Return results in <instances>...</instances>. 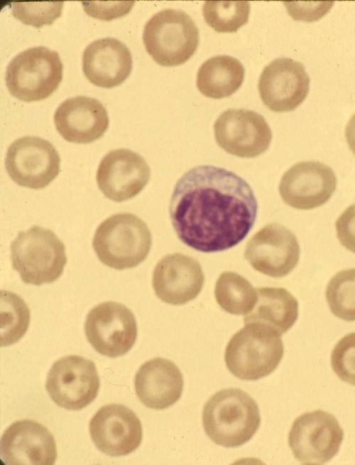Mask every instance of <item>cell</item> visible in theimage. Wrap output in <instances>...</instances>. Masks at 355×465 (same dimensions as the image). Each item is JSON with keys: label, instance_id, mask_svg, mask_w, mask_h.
<instances>
[{"label": "cell", "instance_id": "obj_14", "mask_svg": "<svg viewBox=\"0 0 355 465\" xmlns=\"http://www.w3.org/2000/svg\"><path fill=\"white\" fill-rule=\"evenodd\" d=\"M258 88L263 103L270 110L289 112L298 107L307 96L310 77L301 62L279 58L264 67Z\"/></svg>", "mask_w": 355, "mask_h": 465}, {"label": "cell", "instance_id": "obj_25", "mask_svg": "<svg viewBox=\"0 0 355 465\" xmlns=\"http://www.w3.org/2000/svg\"><path fill=\"white\" fill-rule=\"evenodd\" d=\"M217 304L232 314H248L257 300V290L237 273L226 271L218 278L214 288Z\"/></svg>", "mask_w": 355, "mask_h": 465}, {"label": "cell", "instance_id": "obj_9", "mask_svg": "<svg viewBox=\"0 0 355 465\" xmlns=\"http://www.w3.org/2000/svg\"><path fill=\"white\" fill-rule=\"evenodd\" d=\"M84 329L91 346L100 354L110 358L129 351L138 334L133 313L124 305L114 301L102 302L90 310Z\"/></svg>", "mask_w": 355, "mask_h": 465}, {"label": "cell", "instance_id": "obj_8", "mask_svg": "<svg viewBox=\"0 0 355 465\" xmlns=\"http://www.w3.org/2000/svg\"><path fill=\"white\" fill-rule=\"evenodd\" d=\"M344 431L337 418L321 410L302 414L293 422L288 444L295 458L305 465L324 464L337 454Z\"/></svg>", "mask_w": 355, "mask_h": 465}, {"label": "cell", "instance_id": "obj_11", "mask_svg": "<svg viewBox=\"0 0 355 465\" xmlns=\"http://www.w3.org/2000/svg\"><path fill=\"white\" fill-rule=\"evenodd\" d=\"M5 168L17 185L33 190L47 187L60 170V155L48 141L26 136L8 148Z\"/></svg>", "mask_w": 355, "mask_h": 465}, {"label": "cell", "instance_id": "obj_26", "mask_svg": "<svg viewBox=\"0 0 355 465\" xmlns=\"http://www.w3.org/2000/svg\"><path fill=\"white\" fill-rule=\"evenodd\" d=\"M30 310L25 301L10 291H1V346L17 342L30 324Z\"/></svg>", "mask_w": 355, "mask_h": 465}, {"label": "cell", "instance_id": "obj_5", "mask_svg": "<svg viewBox=\"0 0 355 465\" xmlns=\"http://www.w3.org/2000/svg\"><path fill=\"white\" fill-rule=\"evenodd\" d=\"M10 250L12 267L26 284L53 283L67 263L64 244L53 231L36 225L18 232Z\"/></svg>", "mask_w": 355, "mask_h": 465}, {"label": "cell", "instance_id": "obj_24", "mask_svg": "<svg viewBox=\"0 0 355 465\" xmlns=\"http://www.w3.org/2000/svg\"><path fill=\"white\" fill-rule=\"evenodd\" d=\"M244 76L245 69L239 60L226 55H216L200 65L197 87L207 97L226 98L241 87Z\"/></svg>", "mask_w": 355, "mask_h": 465}, {"label": "cell", "instance_id": "obj_21", "mask_svg": "<svg viewBox=\"0 0 355 465\" xmlns=\"http://www.w3.org/2000/svg\"><path fill=\"white\" fill-rule=\"evenodd\" d=\"M132 65L129 49L114 38L92 41L82 55L84 76L99 87L111 88L122 84L129 76Z\"/></svg>", "mask_w": 355, "mask_h": 465}, {"label": "cell", "instance_id": "obj_32", "mask_svg": "<svg viewBox=\"0 0 355 465\" xmlns=\"http://www.w3.org/2000/svg\"><path fill=\"white\" fill-rule=\"evenodd\" d=\"M335 229L340 244L355 253V204L348 207L338 217Z\"/></svg>", "mask_w": 355, "mask_h": 465}, {"label": "cell", "instance_id": "obj_13", "mask_svg": "<svg viewBox=\"0 0 355 465\" xmlns=\"http://www.w3.org/2000/svg\"><path fill=\"white\" fill-rule=\"evenodd\" d=\"M300 253L295 235L282 224L271 223L249 239L244 258L256 270L272 278H282L296 267Z\"/></svg>", "mask_w": 355, "mask_h": 465}, {"label": "cell", "instance_id": "obj_1", "mask_svg": "<svg viewBox=\"0 0 355 465\" xmlns=\"http://www.w3.org/2000/svg\"><path fill=\"white\" fill-rule=\"evenodd\" d=\"M258 203L241 177L222 168L199 165L176 182L169 205L179 239L204 253L229 249L254 225Z\"/></svg>", "mask_w": 355, "mask_h": 465}, {"label": "cell", "instance_id": "obj_10", "mask_svg": "<svg viewBox=\"0 0 355 465\" xmlns=\"http://www.w3.org/2000/svg\"><path fill=\"white\" fill-rule=\"evenodd\" d=\"M99 378L94 362L78 355L57 360L50 368L45 388L53 401L69 410H80L97 396Z\"/></svg>", "mask_w": 355, "mask_h": 465}, {"label": "cell", "instance_id": "obj_7", "mask_svg": "<svg viewBox=\"0 0 355 465\" xmlns=\"http://www.w3.org/2000/svg\"><path fill=\"white\" fill-rule=\"evenodd\" d=\"M63 65L55 50L44 46L30 48L16 55L9 63L6 85L9 93L26 102L48 98L62 79Z\"/></svg>", "mask_w": 355, "mask_h": 465}, {"label": "cell", "instance_id": "obj_17", "mask_svg": "<svg viewBox=\"0 0 355 465\" xmlns=\"http://www.w3.org/2000/svg\"><path fill=\"white\" fill-rule=\"evenodd\" d=\"M151 177V169L139 154L114 149L101 160L96 174L98 187L108 199L121 202L138 195Z\"/></svg>", "mask_w": 355, "mask_h": 465}, {"label": "cell", "instance_id": "obj_30", "mask_svg": "<svg viewBox=\"0 0 355 465\" xmlns=\"http://www.w3.org/2000/svg\"><path fill=\"white\" fill-rule=\"evenodd\" d=\"M330 361L337 377L355 386V332L346 334L336 344Z\"/></svg>", "mask_w": 355, "mask_h": 465}, {"label": "cell", "instance_id": "obj_22", "mask_svg": "<svg viewBox=\"0 0 355 465\" xmlns=\"http://www.w3.org/2000/svg\"><path fill=\"white\" fill-rule=\"evenodd\" d=\"M183 377L171 361L156 357L143 363L135 376L139 400L147 407L165 410L174 405L183 390Z\"/></svg>", "mask_w": 355, "mask_h": 465}, {"label": "cell", "instance_id": "obj_12", "mask_svg": "<svg viewBox=\"0 0 355 465\" xmlns=\"http://www.w3.org/2000/svg\"><path fill=\"white\" fill-rule=\"evenodd\" d=\"M214 138L226 153L239 158H255L269 147L271 130L260 114L246 109L223 111L214 124Z\"/></svg>", "mask_w": 355, "mask_h": 465}, {"label": "cell", "instance_id": "obj_28", "mask_svg": "<svg viewBox=\"0 0 355 465\" xmlns=\"http://www.w3.org/2000/svg\"><path fill=\"white\" fill-rule=\"evenodd\" d=\"M326 300L332 314L346 321H355V268L342 270L329 281Z\"/></svg>", "mask_w": 355, "mask_h": 465}, {"label": "cell", "instance_id": "obj_31", "mask_svg": "<svg viewBox=\"0 0 355 465\" xmlns=\"http://www.w3.org/2000/svg\"><path fill=\"white\" fill-rule=\"evenodd\" d=\"M83 8L90 16L104 21L123 16L131 9L134 1H83Z\"/></svg>", "mask_w": 355, "mask_h": 465}, {"label": "cell", "instance_id": "obj_6", "mask_svg": "<svg viewBox=\"0 0 355 465\" xmlns=\"http://www.w3.org/2000/svg\"><path fill=\"white\" fill-rule=\"evenodd\" d=\"M147 53L159 65L184 64L195 54L200 43L199 31L185 11L165 9L152 16L143 31Z\"/></svg>", "mask_w": 355, "mask_h": 465}, {"label": "cell", "instance_id": "obj_16", "mask_svg": "<svg viewBox=\"0 0 355 465\" xmlns=\"http://www.w3.org/2000/svg\"><path fill=\"white\" fill-rule=\"evenodd\" d=\"M89 430L96 447L111 456L131 454L140 446L143 438L140 420L121 404L99 408L89 421Z\"/></svg>", "mask_w": 355, "mask_h": 465}, {"label": "cell", "instance_id": "obj_27", "mask_svg": "<svg viewBox=\"0 0 355 465\" xmlns=\"http://www.w3.org/2000/svg\"><path fill=\"white\" fill-rule=\"evenodd\" d=\"M251 6L246 1H208L202 6L207 24L218 33H235L248 21Z\"/></svg>", "mask_w": 355, "mask_h": 465}, {"label": "cell", "instance_id": "obj_4", "mask_svg": "<svg viewBox=\"0 0 355 465\" xmlns=\"http://www.w3.org/2000/svg\"><path fill=\"white\" fill-rule=\"evenodd\" d=\"M280 335L260 324H246L228 342L224 360L228 370L244 381H256L273 373L281 361Z\"/></svg>", "mask_w": 355, "mask_h": 465}, {"label": "cell", "instance_id": "obj_23", "mask_svg": "<svg viewBox=\"0 0 355 465\" xmlns=\"http://www.w3.org/2000/svg\"><path fill=\"white\" fill-rule=\"evenodd\" d=\"M298 317V302L283 288H260L253 309L244 316V324H260L278 333H286Z\"/></svg>", "mask_w": 355, "mask_h": 465}, {"label": "cell", "instance_id": "obj_33", "mask_svg": "<svg viewBox=\"0 0 355 465\" xmlns=\"http://www.w3.org/2000/svg\"><path fill=\"white\" fill-rule=\"evenodd\" d=\"M345 138L349 149L355 155V113L346 124Z\"/></svg>", "mask_w": 355, "mask_h": 465}, {"label": "cell", "instance_id": "obj_29", "mask_svg": "<svg viewBox=\"0 0 355 465\" xmlns=\"http://www.w3.org/2000/svg\"><path fill=\"white\" fill-rule=\"evenodd\" d=\"M64 1H14L10 4L12 15L26 25L40 28L51 25L62 13Z\"/></svg>", "mask_w": 355, "mask_h": 465}, {"label": "cell", "instance_id": "obj_2", "mask_svg": "<svg viewBox=\"0 0 355 465\" xmlns=\"http://www.w3.org/2000/svg\"><path fill=\"white\" fill-rule=\"evenodd\" d=\"M260 424L257 403L239 388L217 392L203 408L202 425L206 434L215 444L226 448L246 443Z\"/></svg>", "mask_w": 355, "mask_h": 465}, {"label": "cell", "instance_id": "obj_3", "mask_svg": "<svg viewBox=\"0 0 355 465\" xmlns=\"http://www.w3.org/2000/svg\"><path fill=\"white\" fill-rule=\"evenodd\" d=\"M152 245L146 224L131 213H118L97 228L92 247L99 260L116 270L132 268L148 256Z\"/></svg>", "mask_w": 355, "mask_h": 465}, {"label": "cell", "instance_id": "obj_18", "mask_svg": "<svg viewBox=\"0 0 355 465\" xmlns=\"http://www.w3.org/2000/svg\"><path fill=\"white\" fill-rule=\"evenodd\" d=\"M55 440L43 425L31 420L12 423L1 439V457L9 465H53Z\"/></svg>", "mask_w": 355, "mask_h": 465}, {"label": "cell", "instance_id": "obj_19", "mask_svg": "<svg viewBox=\"0 0 355 465\" xmlns=\"http://www.w3.org/2000/svg\"><path fill=\"white\" fill-rule=\"evenodd\" d=\"M204 275L196 259L180 253L162 258L155 265L152 286L156 296L173 305H182L201 292Z\"/></svg>", "mask_w": 355, "mask_h": 465}, {"label": "cell", "instance_id": "obj_20", "mask_svg": "<svg viewBox=\"0 0 355 465\" xmlns=\"http://www.w3.org/2000/svg\"><path fill=\"white\" fill-rule=\"evenodd\" d=\"M55 128L68 142L89 143L100 138L109 127L104 106L97 99L77 96L67 99L54 114Z\"/></svg>", "mask_w": 355, "mask_h": 465}, {"label": "cell", "instance_id": "obj_15", "mask_svg": "<svg viewBox=\"0 0 355 465\" xmlns=\"http://www.w3.org/2000/svg\"><path fill=\"white\" fill-rule=\"evenodd\" d=\"M337 182L333 170L328 165L319 161H302L283 174L278 190L285 204L297 209L309 210L330 199Z\"/></svg>", "mask_w": 355, "mask_h": 465}]
</instances>
